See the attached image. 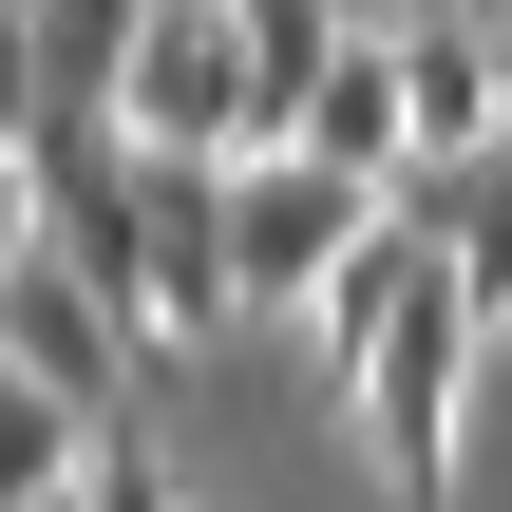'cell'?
<instances>
[{
	"instance_id": "cell-4",
	"label": "cell",
	"mask_w": 512,
	"mask_h": 512,
	"mask_svg": "<svg viewBox=\"0 0 512 512\" xmlns=\"http://www.w3.org/2000/svg\"><path fill=\"white\" fill-rule=\"evenodd\" d=\"M0 361H19V380H57L76 418H133V361H152V323L38 247V266H19V304H0Z\"/></svg>"
},
{
	"instance_id": "cell-3",
	"label": "cell",
	"mask_w": 512,
	"mask_h": 512,
	"mask_svg": "<svg viewBox=\"0 0 512 512\" xmlns=\"http://www.w3.org/2000/svg\"><path fill=\"white\" fill-rule=\"evenodd\" d=\"M114 133H133V152H228V171H247V0H152Z\"/></svg>"
},
{
	"instance_id": "cell-9",
	"label": "cell",
	"mask_w": 512,
	"mask_h": 512,
	"mask_svg": "<svg viewBox=\"0 0 512 512\" xmlns=\"http://www.w3.org/2000/svg\"><path fill=\"white\" fill-rule=\"evenodd\" d=\"M95 512H190V475H171L133 418H95Z\"/></svg>"
},
{
	"instance_id": "cell-5",
	"label": "cell",
	"mask_w": 512,
	"mask_h": 512,
	"mask_svg": "<svg viewBox=\"0 0 512 512\" xmlns=\"http://www.w3.org/2000/svg\"><path fill=\"white\" fill-rule=\"evenodd\" d=\"M285 152H323V171H361V190H399L418 171V76H399V19H361L342 38V76L304 95V133Z\"/></svg>"
},
{
	"instance_id": "cell-8",
	"label": "cell",
	"mask_w": 512,
	"mask_h": 512,
	"mask_svg": "<svg viewBox=\"0 0 512 512\" xmlns=\"http://www.w3.org/2000/svg\"><path fill=\"white\" fill-rule=\"evenodd\" d=\"M456 285H475V323H512V152H475V209H456Z\"/></svg>"
},
{
	"instance_id": "cell-10",
	"label": "cell",
	"mask_w": 512,
	"mask_h": 512,
	"mask_svg": "<svg viewBox=\"0 0 512 512\" xmlns=\"http://www.w3.org/2000/svg\"><path fill=\"white\" fill-rule=\"evenodd\" d=\"M38 512H95V456H76V475H57V494H38Z\"/></svg>"
},
{
	"instance_id": "cell-6",
	"label": "cell",
	"mask_w": 512,
	"mask_h": 512,
	"mask_svg": "<svg viewBox=\"0 0 512 512\" xmlns=\"http://www.w3.org/2000/svg\"><path fill=\"white\" fill-rule=\"evenodd\" d=\"M342 38H361L342 0H247V152H285V133H304V95L342 76Z\"/></svg>"
},
{
	"instance_id": "cell-1",
	"label": "cell",
	"mask_w": 512,
	"mask_h": 512,
	"mask_svg": "<svg viewBox=\"0 0 512 512\" xmlns=\"http://www.w3.org/2000/svg\"><path fill=\"white\" fill-rule=\"evenodd\" d=\"M475 285H456V247L380 304V342L342 361V418H361V456H380V494H418V512H456V456H475Z\"/></svg>"
},
{
	"instance_id": "cell-11",
	"label": "cell",
	"mask_w": 512,
	"mask_h": 512,
	"mask_svg": "<svg viewBox=\"0 0 512 512\" xmlns=\"http://www.w3.org/2000/svg\"><path fill=\"white\" fill-rule=\"evenodd\" d=\"M399 19H456V0H399Z\"/></svg>"
},
{
	"instance_id": "cell-2",
	"label": "cell",
	"mask_w": 512,
	"mask_h": 512,
	"mask_svg": "<svg viewBox=\"0 0 512 512\" xmlns=\"http://www.w3.org/2000/svg\"><path fill=\"white\" fill-rule=\"evenodd\" d=\"M361 228H380V190H361V171H323V152H247V171H228L247 323H323V285L361 266Z\"/></svg>"
},
{
	"instance_id": "cell-7",
	"label": "cell",
	"mask_w": 512,
	"mask_h": 512,
	"mask_svg": "<svg viewBox=\"0 0 512 512\" xmlns=\"http://www.w3.org/2000/svg\"><path fill=\"white\" fill-rule=\"evenodd\" d=\"M76 456H95V418H76L57 380H19V361H0V512H38Z\"/></svg>"
}]
</instances>
